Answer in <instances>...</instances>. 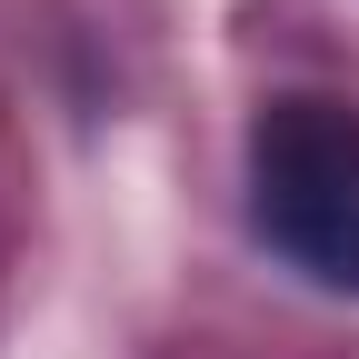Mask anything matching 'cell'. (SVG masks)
Wrapping results in <instances>:
<instances>
[{
  "instance_id": "obj_1",
  "label": "cell",
  "mask_w": 359,
  "mask_h": 359,
  "mask_svg": "<svg viewBox=\"0 0 359 359\" xmlns=\"http://www.w3.org/2000/svg\"><path fill=\"white\" fill-rule=\"evenodd\" d=\"M250 230L309 290L359 299V110L290 90L250 120Z\"/></svg>"
}]
</instances>
